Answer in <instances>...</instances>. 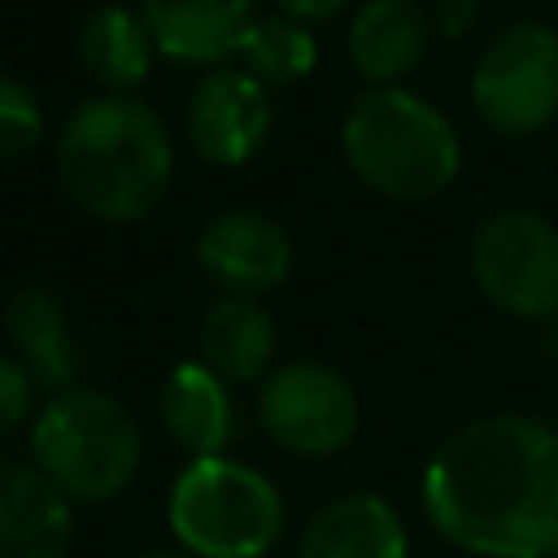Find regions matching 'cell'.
Instances as JSON below:
<instances>
[{"instance_id": "5b68a950", "label": "cell", "mask_w": 558, "mask_h": 558, "mask_svg": "<svg viewBox=\"0 0 558 558\" xmlns=\"http://www.w3.org/2000/svg\"><path fill=\"white\" fill-rule=\"evenodd\" d=\"M166 523L192 558H262L283 536V497L240 458H192L170 484Z\"/></svg>"}, {"instance_id": "2e32d148", "label": "cell", "mask_w": 558, "mask_h": 558, "mask_svg": "<svg viewBox=\"0 0 558 558\" xmlns=\"http://www.w3.org/2000/svg\"><path fill=\"white\" fill-rule=\"evenodd\" d=\"M157 414L166 436L192 458H214L231 440V397L205 362H179L166 375L157 392Z\"/></svg>"}, {"instance_id": "cb8c5ba5", "label": "cell", "mask_w": 558, "mask_h": 558, "mask_svg": "<svg viewBox=\"0 0 558 558\" xmlns=\"http://www.w3.org/2000/svg\"><path fill=\"white\" fill-rule=\"evenodd\" d=\"M541 344H545V353H549V357H558V314L541 323Z\"/></svg>"}, {"instance_id": "d6986e66", "label": "cell", "mask_w": 558, "mask_h": 558, "mask_svg": "<svg viewBox=\"0 0 558 558\" xmlns=\"http://www.w3.org/2000/svg\"><path fill=\"white\" fill-rule=\"evenodd\" d=\"M235 57L244 61V74H253L257 83H296L314 70L318 44H314L305 22L283 17V13H266V17L248 22Z\"/></svg>"}, {"instance_id": "52a82bcc", "label": "cell", "mask_w": 558, "mask_h": 558, "mask_svg": "<svg viewBox=\"0 0 558 558\" xmlns=\"http://www.w3.org/2000/svg\"><path fill=\"white\" fill-rule=\"evenodd\" d=\"M480 292L514 318L558 314V227L532 209H497L471 235Z\"/></svg>"}, {"instance_id": "ba28073f", "label": "cell", "mask_w": 558, "mask_h": 558, "mask_svg": "<svg viewBox=\"0 0 558 558\" xmlns=\"http://www.w3.org/2000/svg\"><path fill=\"white\" fill-rule=\"evenodd\" d=\"M257 418L279 449L327 458L340 453L357 432V392L323 362H288L262 379Z\"/></svg>"}, {"instance_id": "9c48e42d", "label": "cell", "mask_w": 558, "mask_h": 558, "mask_svg": "<svg viewBox=\"0 0 558 558\" xmlns=\"http://www.w3.org/2000/svg\"><path fill=\"white\" fill-rule=\"evenodd\" d=\"M270 131V96L244 70H209L187 100L192 148L214 166H240Z\"/></svg>"}, {"instance_id": "9a60e30c", "label": "cell", "mask_w": 558, "mask_h": 558, "mask_svg": "<svg viewBox=\"0 0 558 558\" xmlns=\"http://www.w3.org/2000/svg\"><path fill=\"white\" fill-rule=\"evenodd\" d=\"M4 336L13 344V357L35 379V388H48L52 397L65 392L78 375L65 305L48 288H22L4 305Z\"/></svg>"}, {"instance_id": "d4e9b609", "label": "cell", "mask_w": 558, "mask_h": 558, "mask_svg": "<svg viewBox=\"0 0 558 558\" xmlns=\"http://www.w3.org/2000/svg\"><path fill=\"white\" fill-rule=\"evenodd\" d=\"M140 558H192V554H183V549H148Z\"/></svg>"}, {"instance_id": "ac0fdd59", "label": "cell", "mask_w": 558, "mask_h": 558, "mask_svg": "<svg viewBox=\"0 0 558 558\" xmlns=\"http://www.w3.org/2000/svg\"><path fill=\"white\" fill-rule=\"evenodd\" d=\"M153 52L157 44L144 17L122 4H100L78 26V61L100 87H109V96H126L135 83H144Z\"/></svg>"}, {"instance_id": "6da1fadb", "label": "cell", "mask_w": 558, "mask_h": 558, "mask_svg": "<svg viewBox=\"0 0 558 558\" xmlns=\"http://www.w3.org/2000/svg\"><path fill=\"white\" fill-rule=\"evenodd\" d=\"M423 514L475 558L558 554V432L523 414L458 427L423 466Z\"/></svg>"}, {"instance_id": "8992f818", "label": "cell", "mask_w": 558, "mask_h": 558, "mask_svg": "<svg viewBox=\"0 0 558 558\" xmlns=\"http://www.w3.org/2000/svg\"><path fill=\"white\" fill-rule=\"evenodd\" d=\"M471 105L501 135H532L558 113V31L514 22L493 35L471 70Z\"/></svg>"}, {"instance_id": "44dd1931", "label": "cell", "mask_w": 558, "mask_h": 558, "mask_svg": "<svg viewBox=\"0 0 558 558\" xmlns=\"http://www.w3.org/2000/svg\"><path fill=\"white\" fill-rule=\"evenodd\" d=\"M35 405V379L22 371L17 357L0 353V436L31 418Z\"/></svg>"}, {"instance_id": "5bb4252c", "label": "cell", "mask_w": 558, "mask_h": 558, "mask_svg": "<svg viewBox=\"0 0 558 558\" xmlns=\"http://www.w3.org/2000/svg\"><path fill=\"white\" fill-rule=\"evenodd\" d=\"M432 22L414 0H366L349 26V61L375 87H401L427 57Z\"/></svg>"}, {"instance_id": "603a6c76", "label": "cell", "mask_w": 558, "mask_h": 558, "mask_svg": "<svg viewBox=\"0 0 558 558\" xmlns=\"http://www.w3.org/2000/svg\"><path fill=\"white\" fill-rule=\"evenodd\" d=\"M283 17H296V22H323L340 9H349V0H275Z\"/></svg>"}, {"instance_id": "30bf717a", "label": "cell", "mask_w": 558, "mask_h": 558, "mask_svg": "<svg viewBox=\"0 0 558 558\" xmlns=\"http://www.w3.org/2000/svg\"><path fill=\"white\" fill-rule=\"evenodd\" d=\"M196 262L231 288V296H253L288 279L292 240L288 231L257 209H227L205 222L196 240Z\"/></svg>"}, {"instance_id": "3957f363", "label": "cell", "mask_w": 558, "mask_h": 558, "mask_svg": "<svg viewBox=\"0 0 558 558\" xmlns=\"http://www.w3.org/2000/svg\"><path fill=\"white\" fill-rule=\"evenodd\" d=\"M340 140L353 174L397 201H427L445 192L462 166L449 118L405 87H366L353 96Z\"/></svg>"}, {"instance_id": "7a4b0ae2", "label": "cell", "mask_w": 558, "mask_h": 558, "mask_svg": "<svg viewBox=\"0 0 558 558\" xmlns=\"http://www.w3.org/2000/svg\"><path fill=\"white\" fill-rule=\"evenodd\" d=\"M174 174L166 122L135 96L83 100L57 135L65 196L105 222H135L157 209Z\"/></svg>"}, {"instance_id": "277c9868", "label": "cell", "mask_w": 558, "mask_h": 558, "mask_svg": "<svg viewBox=\"0 0 558 558\" xmlns=\"http://www.w3.org/2000/svg\"><path fill=\"white\" fill-rule=\"evenodd\" d=\"M31 458L70 501H109L135 480L144 436L118 397L65 388L35 414Z\"/></svg>"}, {"instance_id": "7c38bea8", "label": "cell", "mask_w": 558, "mask_h": 558, "mask_svg": "<svg viewBox=\"0 0 558 558\" xmlns=\"http://www.w3.org/2000/svg\"><path fill=\"white\" fill-rule=\"evenodd\" d=\"M296 558H410V536L388 497L344 493L305 519Z\"/></svg>"}, {"instance_id": "4fadbf2b", "label": "cell", "mask_w": 558, "mask_h": 558, "mask_svg": "<svg viewBox=\"0 0 558 558\" xmlns=\"http://www.w3.org/2000/svg\"><path fill=\"white\" fill-rule=\"evenodd\" d=\"M140 17L157 52L187 65H214L235 57L253 22V0H140Z\"/></svg>"}, {"instance_id": "7402d4cb", "label": "cell", "mask_w": 558, "mask_h": 558, "mask_svg": "<svg viewBox=\"0 0 558 558\" xmlns=\"http://www.w3.org/2000/svg\"><path fill=\"white\" fill-rule=\"evenodd\" d=\"M475 13H480V0H436V31L453 39L475 22Z\"/></svg>"}, {"instance_id": "e0dca14e", "label": "cell", "mask_w": 558, "mask_h": 558, "mask_svg": "<svg viewBox=\"0 0 558 558\" xmlns=\"http://www.w3.org/2000/svg\"><path fill=\"white\" fill-rule=\"evenodd\" d=\"M275 357V323L253 296H222L201 318V362L222 384H253Z\"/></svg>"}, {"instance_id": "ffe728a7", "label": "cell", "mask_w": 558, "mask_h": 558, "mask_svg": "<svg viewBox=\"0 0 558 558\" xmlns=\"http://www.w3.org/2000/svg\"><path fill=\"white\" fill-rule=\"evenodd\" d=\"M44 140V109L35 92L0 74V157H22Z\"/></svg>"}, {"instance_id": "8fae6325", "label": "cell", "mask_w": 558, "mask_h": 558, "mask_svg": "<svg viewBox=\"0 0 558 558\" xmlns=\"http://www.w3.org/2000/svg\"><path fill=\"white\" fill-rule=\"evenodd\" d=\"M70 497L26 462H0V558H65Z\"/></svg>"}]
</instances>
